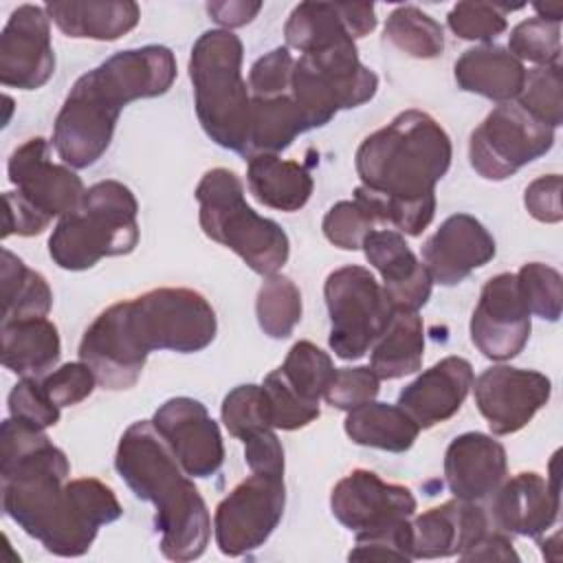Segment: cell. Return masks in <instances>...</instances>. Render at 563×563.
I'll list each match as a JSON object with an SVG mask.
<instances>
[{
	"label": "cell",
	"instance_id": "45",
	"mask_svg": "<svg viewBox=\"0 0 563 563\" xmlns=\"http://www.w3.org/2000/svg\"><path fill=\"white\" fill-rule=\"evenodd\" d=\"M46 396L62 409V407H73L79 405L81 400H86L97 383L95 372L84 363V361H75V363H64L57 369L44 374L40 378Z\"/></svg>",
	"mask_w": 563,
	"mask_h": 563
},
{
	"label": "cell",
	"instance_id": "27",
	"mask_svg": "<svg viewBox=\"0 0 563 563\" xmlns=\"http://www.w3.org/2000/svg\"><path fill=\"white\" fill-rule=\"evenodd\" d=\"M51 22L75 40L112 42L139 24L141 9L132 0H64L44 4Z\"/></svg>",
	"mask_w": 563,
	"mask_h": 563
},
{
	"label": "cell",
	"instance_id": "18",
	"mask_svg": "<svg viewBox=\"0 0 563 563\" xmlns=\"http://www.w3.org/2000/svg\"><path fill=\"white\" fill-rule=\"evenodd\" d=\"M55 73L51 18L40 4H20L0 35V84L37 90Z\"/></svg>",
	"mask_w": 563,
	"mask_h": 563
},
{
	"label": "cell",
	"instance_id": "46",
	"mask_svg": "<svg viewBox=\"0 0 563 563\" xmlns=\"http://www.w3.org/2000/svg\"><path fill=\"white\" fill-rule=\"evenodd\" d=\"M378 391H380V378L374 374L369 365L339 367L323 398L328 400L330 407L350 411L358 405L374 400Z\"/></svg>",
	"mask_w": 563,
	"mask_h": 563
},
{
	"label": "cell",
	"instance_id": "29",
	"mask_svg": "<svg viewBox=\"0 0 563 563\" xmlns=\"http://www.w3.org/2000/svg\"><path fill=\"white\" fill-rule=\"evenodd\" d=\"M246 183L257 202L277 211H299L314 189V180L303 165L277 154L251 156Z\"/></svg>",
	"mask_w": 563,
	"mask_h": 563
},
{
	"label": "cell",
	"instance_id": "13",
	"mask_svg": "<svg viewBox=\"0 0 563 563\" xmlns=\"http://www.w3.org/2000/svg\"><path fill=\"white\" fill-rule=\"evenodd\" d=\"M286 506L284 475L251 473L216 508L213 534L222 554L242 556L262 548Z\"/></svg>",
	"mask_w": 563,
	"mask_h": 563
},
{
	"label": "cell",
	"instance_id": "23",
	"mask_svg": "<svg viewBox=\"0 0 563 563\" xmlns=\"http://www.w3.org/2000/svg\"><path fill=\"white\" fill-rule=\"evenodd\" d=\"M506 449L493 435L468 431L446 446L444 479L455 499L488 501L506 479Z\"/></svg>",
	"mask_w": 563,
	"mask_h": 563
},
{
	"label": "cell",
	"instance_id": "51",
	"mask_svg": "<svg viewBox=\"0 0 563 563\" xmlns=\"http://www.w3.org/2000/svg\"><path fill=\"white\" fill-rule=\"evenodd\" d=\"M462 561H519L510 534L493 528L473 548L460 554Z\"/></svg>",
	"mask_w": 563,
	"mask_h": 563
},
{
	"label": "cell",
	"instance_id": "12",
	"mask_svg": "<svg viewBox=\"0 0 563 563\" xmlns=\"http://www.w3.org/2000/svg\"><path fill=\"white\" fill-rule=\"evenodd\" d=\"M554 145V130L519 103H499L471 132L468 161L486 180H506L523 165L545 156Z\"/></svg>",
	"mask_w": 563,
	"mask_h": 563
},
{
	"label": "cell",
	"instance_id": "7",
	"mask_svg": "<svg viewBox=\"0 0 563 563\" xmlns=\"http://www.w3.org/2000/svg\"><path fill=\"white\" fill-rule=\"evenodd\" d=\"M139 202L119 180H101L64 213L51 238L48 255L64 271L92 268L103 257L128 255L139 244Z\"/></svg>",
	"mask_w": 563,
	"mask_h": 563
},
{
	"label": "cell",
	"instance_id": "39",
	"mask_svg": "<svg viewBox=\"0 0 563 563\" xmlns=\"http://www.w3.org/2000/svg\"><path fill=\"white\" fill-rule=\"evenodd\" d=\"M519 292L530 310L545 321H559L563 308V279L561 273L541 262H528L515 273Z\"/></svg>",
	"mask_w": 563,
	"mask_h": 563
},
{
	"label": "cell",
	"instance_id": "43",
	"mask_svg": "<svg viewBox=\"0 0 563 563\" xmlns=\"http://www.w3.org/2000/svg\"><path fill=\"white\" fill-rule=\"evenodd\" d=\"M262 387H264L268 405H271V418H273L275 429L295 431V429H301L319 418V407L306 402L288 385V380L284 378L279 367L273 369L271 374H266Z\"/></svg>",
	"mask_w": 563,
	"mask_h": 563
},
{
	"label": "cell",
	"instance_id": "35",
	"mask_svg": "<svg viewBox=\"0 0 563 563\" xmlns=\"http://www.w3.org/2000/svg\"><path fill=\"white\" fill-rule=\"evenodd\" d=\"M257 323L271 339H286L301 321V292L286 275H268L255 299Z\"/></svg>",
	"mask_w": 563,
	"mask_h": 563
},
{
	"label": "cell",
	"instance_id": "44",
	"mask_svg": "<svg viewBox=\"0 0 563 563\" xmlns=\"http://www.w3.org/2000/svg\"><path fill=\"white\" fill-rule=\"evenodd\" d=\"M350 561L367 559H391V561H413L411 554V519L400 521L389 528L356 534V543L347 554Z\"/></svg>",
	"mask_w": 563,
	"mask_h": 563
},
{
	"label": "cell",
	"instance_id": "40",
	"mask_svg": "<svg viewBox=\"0 0 563 563\" xmlns=\"http://www.w3.org/2000/svg\"><path fill=\"white\" fill-rule=\"evenodd\" d=\"M508 51L523 64H561V24L541 18L519 22L508 35Z\"/></svg>",
	"mask_w": 563,
	"mask_h": 563
},
{
	"label": "cell",
	"instance_id": "11",
	"mask_svg": "<svg viewBox=\"0 0 563 563\" xmlns=\"http://www.w3.org/2000/svg\"><path fill=\"white\" fill-rule=\"evenodd\" d=\"M330 350L343 361L365 356L394 317V306L365 266H341L325 277Z\"/></svg>",
	"mask_w": 563,
	"mask_h": 563
},
{
	"label": "cell",
	"instance_id": "41",
	"mask_svg": "<svg viewBox=\"0 0 563 563\" xmlns=\"http://www.w3.org/2000/svg\"><path fill=\"white\" fill-rule=\"evenodd\" d=\"M512 9H519V7L493 4V2H457L446 15V24L457 37L486 44L508 29L506 11H512Z\"/></svg>",
	"mask_w": 563,
	"mask_h": 563
},
{
	"label": "cell",
	"instance_id": "14",
	"mask_svg": "<svg viewBox=\"0 0 563 563\" xmlns=\"http://www.w3.org/2000/svg\"><path fill=\"white\" fill-rule=\"evenodd\" d=\"M471 389L493 435H510L523 429L548 405L552 383L534 369L493 365L473 378Z\"/></svg>",
	"mask_w": 563,
	"mask_h": 563
},
{
	"label": "cell",
	"instance_id": "17",
	"mask_svg": "<svg viewBox=\"0 0 563 563\" xmlns=\"http://www.w3.org/2000/svg\"><path fill=\"white\" fill-rule=\"evenodd\" d=\"M152 424L187 475L211 477L220 471L224 462L222 433L200 400L169 398L154 411Z\"/></svg>",
	"mask_w": 563,
	"mask_h": 563
},
{
	"label": "cell",
	"instance_id": "24",
	"mask_svg": "<svg viewBox=\"0 0 563 563\" xmlns=\"http://www.w3.org/2000/svg\"><path fill=\"white\" fill-rule=\"evenodd\" d=\"M367 262L380 273L383 288L394 310H420L433 288V279L424 264L405 242V235L394 229H374L363 240Z\"/></svg>",
	"mask_w": 563,
	"mask_h": 563
},
{
	"label": "cell",
	"instance_id": "1",
	"mask_svg": "<svg viewBox=\"0 0 563 563\" xmlns=\"http://www.w3.org/2000/svg\"><path fill=\"white\" fill-rule=\"evenodd\" d=\"M66 453L44 429L9 416L0 429L2 508L29 537L57 556H81L101 526L123 508L114 490L95 479H68Z\"/></svg>",
	"mask_w": 563,
	"mask_h": 563
},
{
	"label": "cell",
	"instance_id": "38",
	"mask_svg": "<svg viewBox=\"0 0 563 563\" xmlns=\"http://www.w3.org/2000/svg\"><path fill=\"white\" fill-rule=\"evenodd\" d=\"M517 103L541 123L556 130L563 123V79L561 64L534 66L526 70Z\"/></svg>",
	"mask_w": 563,
	"mask_h": 563
},
{
	"label": "cell",
	"instance_id": "49",
	"mask_svg": "<svg viewBox=\"0 0 563 563\" xmlns=\"http://www.w3.org/2000/svg\"><path fill=\"white\" fill-rule=\"evenodd\" d=\"M523 205L528 213L539 222H561L563 209H561V176L548 174L534 178L526 191H523Z\"/></svg>",
	"mask_w": 563,
	"mask_h": 563
},
{
	"label": "cell",
	"instance_id": "28",
	"mask_svg": "<svg viewBox=\"0 0 563 563\" xmlns=\"http://www.w3.org/2000/svg\"><path fill=\"white\" fill-rule=\"evenodd\" d=\"M2 365L18 376L42 378L62 354L59 332L46 317L2 323Z\"/></svg>",
	"mask_w": 563,
	"mask_h": 563
},
{
	"label": "cell",
	"instance_id": "30",
	"mask_svg": "<svg viewBox=\"0 0 563 563\" xmlns=\"http://www.w3.org/2000/svg\"><path fill=\"white\" fill-rule=\"evenodd\" d=\"M424 325L416 310H396L385 332L372 345L369 367L380 380L402 378L422 367Z\"/></svg>",
	"mask_w": 563,
	"mask_h": 563
},
{
	"label": "cell",
	"instance_id": "5",
	"mask_svg": "<svg viewBox=\"0 0 563 563\" xmlns=\"http://www.w3.org/2000/svg\"><path fill=\"white\" fill-rule=\"evenodd\" d=\"M114 468L139 499L156 508L165 559L194 561L207 550L211 534L207 504L150 420L132 422L123 431Z\"/></svg>",
	"mask_w": 563,
	"mask_h": 563
},
{
	"label": "cell",
	"instance_id": "25",
	"mask_svg": "<svg viewBox=\"0 0 563 563\" xmlns=\"http://www.w3.org/2000/svg\"><path fill=\"white\" fill-rule=\"evenodd\" d=\"M473 387V367L462 356H446L424 369L398 394V407L420 427L431 429L453 418Z\"/></svg>",
	"mask_w": 563,
	"mask_h": 563
},
{
	"label": "cell",
	"instance_id": "8",
	"mask_svg": "<svg viewBox=\"0 0 563 563\" xmlns=\"http://www.w3.org/2000/svg\"><path fill=\"white\" fill-rule=\"evenodd\" d=\"M194 196L205 235L240 255L253 273L268 277L288 262L290 240L286 231L246 205L235 172L227 167L205 172Z\"/></svg>",
	"mask_w": 563,
	"mask_h": 563
},
{
	"label": "cell",
	"instance_id": "10",
	"mask_svg": "<svg viewBox=\"0 0 563 563\" xmlns=\"http://www.w3.org/2000/svg\"><path fill=\"white\" fill-rule=\"evenodd\" d=\"M376 90L378 77L361 64L354 42L295 59L290 97L301 110L308 130L330 123L339 110L367 103Z\"/></svg>",
	"mask_w": 563,
	"mask_h": 563
},
{
	"label": "cell",
	"instance_id": "32",
	"mask_svg": "<svg viewBox=\"0 0 563 563\" xmlns=\"http://www.w3.org/2000/svg\"><path fill=\"white\" fill-rule=\"evenodd\" d=\"M303 132H308V123L290 92L277 97H251L246 158L255 154H279Z\"/></svg>",
	"mask_w": 563,
	"mask_h": 563
},
{
	"label": "cell",
	"instance_id": "53",
	"mask_svg": "<svg viewBox=\"0 0 563 563\" xmlns=\"http://www.w3.org/2000/svg\"><path fill=\"white\" fill-rule=\"evenodd\" d=\"M537 15L534 18H541V20H548V22H559L563 20V4L561 2H548V4H532Z\"/></svg>",
	"mask_w": 563,
	"mask_h": 563
},
{
	"label": "cell",
	"instance_id": "16",
	"mask_svg": "<svg viewBox=\"0 0 563 563\" xmlns=\"http://www.w3.org/2000/svg\"><path fill=\"white\" fill-rule=\"evenodd\" d=\"M330 510L343 528L363 534L411 519L416 497L402 484L385 482L367 468H354L334 484Z\"/></svg>",
	"mask_w": 563,
	"mask_h": 563
},
{
	"label": "cell",
	"instance_id": "19",
	"mask_svg": "<svg viewBox=\"0 0 563 563\" xmlns=\"http://www.w3.org/2000/svg\"><path fill=\"white\" fill-rule=\"evenodd\" d=\"M554 462L556 460L550 464L548 477L534 471H521L501 482V486L486 504L490 523L497 530L506 534L539 539L556 523L561 510V493Z\"/></svg>",
	"mask_w": 563,
	"mask_h": 563
},
{
	"label": "cell",
	"instance_id": "22",
	"mask_svg": "<svg viewBox=\"0 0 563 563\" xmlns=\"http://www.w3.org/2000/svg\"><path fill=\"white\" fill-rule=\"evenodd\" d=\"M493 528L486 504L451 499L411 521V554L413 559L460 556Z\"/></svg>",
	"mask_w": 563,
	"mask_h": 563
},
{
	"label": "cell",
	"instance_id": "47",
	"mask_svg": "<svg viewBox=\"0 0 563 563\" xmlns=\"http://www.w3.org/2000/svg\"><path fill=\"white\" fill-rule=\"evenodd\" d=\"M9 413L40 429H48L59 422V407L46 396L40 378L31 376H22L11 389Z\"/></svg>",
	"mask_w": 563,
	"mask_h": 563
},
{
	"label": "cell",
	"instance_id": "21",
	"mask_svg": "<svg viewBox=\"0 0 563 563\" xmlns=\"http://www.w3.org/2000/svg\"><path fill=\"white\" fill-rule=\"evenodd\" d=\"M497 253L495 238L468 213L449 216L422 246V264L433 284L457 286Z\"/></svg>",
	"mask_w": 563,
	"mask_h": 563
},
{
	"label": "cell",
	"instance_id": "4",
	"mask_svg": "<svg viewBox=\"0 0 563 563\" xmlns=\"http://www.w3.org/2000/svg\"><path fill=\"white\" fill-rule=\"evenodd\" d=\"M176 79L167 46L147 44L110 55L81 75L64 99L53 125V147L64 165H95L112 143L121 110L136 99L165 95Z\"/></svg>",
	"mask_w": 563,
	"mask_h": 563
},
{
	"label": "cell",
	"instance_id": "15",
	"mask_svg": "<svg viewBox=\"0 0 563 563\" xmlns=\"http://www.w3.org/2000/svg\"><path fill=\"white\" fill-rule=\"evenodd\" d=\"M530 310L515 273L490 277L471 317V341L490 361L515 358L530 339Z\"/></svg>",
	"mask_w": 563,
	"mask_h": 563
},
{
	"label": "cell",
	"instance_id": "42",
	"mask_svg": "<svg viewBox=\"0 0 563 563\" xmlns=\"http://www.w3.org/2000/svg\"><path fill=\"white\" fill-rule=\"evenodd\" d=\"M321 229L330 244L343 251H358L363 240L376 229V220L361 202L352 198L332 205L323 216Z\"/></svg>",
	"mask_w": 563,
	"mask_h": 563
},
{
	"label": "cell",
	"instance_id": "34",
	"mask_svg": "<svg viewBox=\"0 0 563 563\" xmlns=\"http://www.w3.org/2000/svg\"><path fill=\"white\" fill-rule=\"evenodd\" d=\"M385 37L398 51L416 59H433L444 51L440 22L413 4H400L387 15Z\"/></svg>",
	"mask_w": 563,
	"mask_h": 563
},
{
	"label": "cell",
	"instance_id": "36",
	"mask_svg": "<svg viewBox=\"0 0 563 563\" xmlns=\"http://www.w3.org/2000/svg\"><path fill=\"white\" fill-rule=\"evenodd\" d=\"M288 385L310 405L319 407V400L325 396L332 378L334 363L328 352L317 347L312 341H297L279 367Z\"/></svg>",
	"mask_w": 563,
	"mask_h": 563
},
{
	"label": "cell",
	"instance_id": "2",
	"mask_svg": "<svg viewBox=\"0 0 563 563\" xmlns=\"http://www.w3.org/2000/svg\"><path fill=\"white\" fill-rule=\"evenodd\" d=\"M451 156L444 128L422 110H405L358 145L354 200L376 224L420 235L433 220L435 185L449 172Z\"/></svg>",
	"mask_w": 563,
	"mask_h": 563
},
{
	"label": "cell",
	"instance_id": "37",
	"mask_svg": "<svg viewBox=\"0 0 563 563\" xmlns=\"http://www.w3.org/2000/svg\"><path fill=\"white\" fill-rule=\"evenodd\" d=\"M222 422L238 440H249L273 427L271 405L262 385H238L222 400Z\"/></svg>",
	"mask_w": 563,
	"mask_h": 563
},
{
	"label": "cell",
	"instance_id": "20",
	"mask_svg": "<svg viewBox=\"0 0 563 563\" xmlns=\"http://www.w3.org/2000/svg\"><path fill=\"white\" fill-rule=\"evenodd\" d=\"M374 29L372 2H299L286 20L284 37L290 48L306 55L352 44Z\"/></svg>",
	"mask_w": 563,
	"mask_h": 563
},
{
	"label": "cell",
	"instance_id": "50",
	"mask_svg": "<svg viewBox=\"0 0 563 563\" xmlns=\"http://www.w3.org/2000/svg\"><path fill=\"white\" fill-rule=\"evenodd\" d=\"M244 460L251 473L284 475V446L273 429L244 440Z\"/></svg>",
	"mask_w": 563,
	"mask_h": 563
},
{
	"label": "cell",
	"instance_id": "31",
	"mask_svg": "<svg viewBox=\"0 0 563 563\" xmlns=\"http://www.w3.org/2000/svg\"><path fill=\"white\" fill-rule=\"evenodd\" d=\"M343 429L354 444L405 453L416 442L420 427L398 405L369 400L347 411Z\"/></svg>",
	"mask_w": 563,
	"mask_h": 563
},
{
	"label": "cell",
	"instance_id": "33",
	"mask_svg": "<svg viewBox=\"0 0 563 563\" xmlns=\"http://www.w3.org/2000/svg\"><path fill=\"white\" fill-rule=\"evenodd\" d=\"M2 323L46 317L53 306V290L42 273L29 268L15 253L2 249Z\"/></svg>",
	"mask_w": 563,
	"mask_h": 563
},
{
	"label": "cell",
	"instance_id": "26",
	"mask_svg": "<svg viewBox=\"0 0 563 563\" xmlns=\"http://www.w3.org/2000/svg\"><path fill=\"white\" fill-rule=\"evenodd\" d=\"M453 77L457 88L464 92L508 103L517 99L523 88L526 66L508 48L497 44H482L464 51L457 57Z\"/></svg>",
	"mask_w": 563,
	"mask_h": 563
},
{
	"label": "cell",
	"instance_id": "52",
	"mask_svg": "<svg viewBox=\"0 0 563 563\" xmlns=\"http://www.w3.org/2000/svg\"><path fill=\"white\" fill-rule=\"evenodd\" d=\"M262 9V2H246V0H229V2H209L207 11L209 15L229 29L249 24Z\"/></svg>",
	"mask_w": 563,
	"mask_h": 563
},
{
	"label": "cell",
	"instance_id": "9",
	"mask_svg": "<svg viewBox=\"0 0 563 563\" xmlns=\"http://www.w3.org/2000/svg\"><path fill=\"white\" fill-rule=\"evenodd\" d=\"M15 191H4L2 238L40 235L84 196V183L68 165L51 161V145L35 136L18 145L7 163Z\"/></svg>",
	"mask_w": 563,
	"mask_h": 563
},
{
	"label": "cell",
	"instance_id": "3",
	"mask_svg": "<svg viewBox=\"0 0 563 563\" xmlns=\"http://www.w3.org/2000/svg\"><path fill=\"white\" fill-rule=\"evenodd\" d=\"M211 303L191 288H154L106 308L84 332L79 361L103 389L136 385L152 350L200 352L216 339Z\"/></svg>",
	"mask_w": 563,
	"mask_h": 563
},
{
	"label": "cell",
	"instance_id": "48",
	"mask_svg": "<svg viewBox=\"0 0 563 563\" xmlns=\"http://www.w3.org/2000/svg\"><path fill=\"white\" fill-rule=\"evenodd\" d=\"M295 57L288 46H277L253 62L249 70V88L253 97H277L290 92Z\"/></svg>",
	"mask_w": 563,
	"mask_h": 563
},
{
	"label": "cell",
	"instance_id": "6",
	"mask_svg": "<svg viewBox=\"0 0 563 563\" xmlns=\"http://www.w3.org/2000/svg\"><path fill=\"white\" fill-rule=\"evenodd\" d=\"M242 55L244 46L235 33L205 31L191 46L189 79L205 134L220 147L246 156L251 95L242 77Z\"/></svg>",
	"mask_w": 563,
	"mask_h": 563
}]
</instances>
